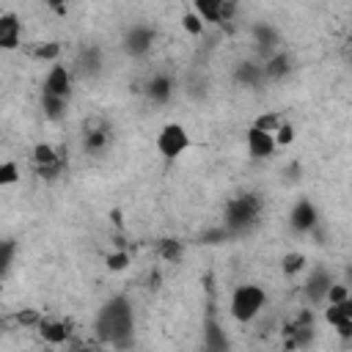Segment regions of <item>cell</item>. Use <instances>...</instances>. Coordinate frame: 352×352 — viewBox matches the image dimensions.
Here are the masks:
<instances>
[{
  "label": "cell",
  "instance_id": "6da1fadb",
  "mask_svg": "<svg viewBox=\"0 0 352 352\" xmlns=\"http://www.w3.org/2000/svg\"><path fill=\"white\" fill-rule=\"evenodd\" d=\"M132 327H135V316L129 300L110 297L96 316V336L116 349H126L132 346Z\"/></svg>",
  "mask_w": 352,
  "mask_h": 352
},
{
  "label": "cell",
  "instance_id": "7a4b0ae2",
  "mask_svg": "<svg viewBox=\"0 0 352 352\" xmlns=\"http://www.w3.org/2000/svg\"><path fill=\"white\" fill-rule=\"evenodd\" d=\"M258 212H261V201L258 195L253 192H242L236 198H231L226 204V214H223V228L231 234V236H239L245 231H250L258 220Z\"/></svg>",
  "mask_w": 352,
  "mask_h": 352
},
{
  "label": "cell",
  "instance_id": "3957f363",
  "mask_svg": "<svg viewBox=\"0 0 352 352\" xmlns=\"http://www.w3.org/2000/svg\"><path fill=\"white\" fill-rule=\"evenodd\" d=\"M264 305H267V294L256 283H242L231 294V316L236 322H253Z\"/></svg>",
  "mask_w": 352,
  "mask_h": 352
},
{
  "label": "cell",
  "instance_id": "277c9868",
  "mask_svg": "<svg viewBox=\"0 0 352 352\" xmlns=\"http://www.w3.org/2000/svg\"><path fill=\"white\" fill-rule=\"evenodd\" d=\"M314 341V314L311 308L297 311L283 324V346L286 349H305Z\"/></svg>",
  "mask_w": 352,
  "mask_h": 352
},
{
  "label": "cell",
  "instance_id": "5b68a950",
  "mask_svg": "<svg viewBox=\"0 0 352 352\" xmlns=\"http://www.w3.org/2000/svg\"><path fill=\"white\" fill-rule=\"evenodd\" d=\"M157 148L162 157L168 160H176L179 154H184L190 148V135L182 124H165L157 135Z\"/></svg>",
  "mask_w": 352,
  "mask_h": 352
},
{
  "label": "cell",
  "instance_id": "8992f818",
  "mask_svg": "<svg viewBox=\"0 0 352 352\" xmlns=\"http://www.w3.org/2000/svg\"><path fill=\"white\" fill-rule=\"evenodd\" d=\"M33 162H36L38 176H44V179H55L63 170V165H66L63 154L55 146H50V143H38L33 148Z\"/></svg>",
  "mask_w": 352,
  "mask_h": 352
},
{
  "label": "cell",
  "instance_id": "52a82bcc",
  "mask_svg": "<svg viewBox=\"0 0 352 352\" xmlns=\"http://www.w3.org/2000/svg\"><path fill=\"white\" fill-rule=\"evenodd\" d=\"M316 223H319V212H316V206L311 204V201H297L294 206H292V212H289V226H292V231H297V234H308V231H314L316 228Z\"/></svg>",
  "mask_w": 352,
  "mask_h": 352
},
{
  "label": "cell",
  "instance_id": "ba28073f",
  "mask_svg": "<svg viewBox=\"0 0 352 352\" xmlns=\"http://www.w3.org/2000/svg\"><path fill=\"white\" fill-rule=\"evenodd\" d=\"M330 286H333V275L324 267H314L308 272V280H305V289L302 292H305V297H308L311 305H319V302H324Z\"/></svg>",
  "mask_w": 352,
  "mask_h": 352
},
{
  "label": "cell",
  "instance_id": "9c48e42d",
  "mask_svg": "<svg viewBox=\"0 0 352 352\" xmlns=\"http://www.w3.org/2000/svg\"><path fill=\"white\" fill-rule=\"evenodd\" d=\"M110 143V126L104 124V118H91L85 121V138H82V146L85 151L91 154H102Z\"/></svg>",
  "mask_w": 352,
  "mask_h": 352
},
{
  "label": "cell",
  "instance_id": "30bf717a",
  "mask_svg": "<svg viewBox=\"0 0 352 352\" xmlns=\"http://www.w3.org/2000/svg\"><path fill=\"white\" fill-rule=\"evenodd\" d=\"M324 319L338 330L341 338H349V336H352V300L333 302V305L324 311Z\"/></svg>",
  "mask_w": 352,
  "mask_h": 352
},
{
  "label": "cell",
  "instance_id": "8fae6325",
  "mask_svg": "<svg viewBox=\"0 0 352 352\" xmlns=\"http://www.w3.org/2000/svg\"><path fill=\"white\" fill-rule=\"evenodd\" d=\"M204 349L206 352H231L228 333L214 316H209L206 324H204Z\"/></svg>",
  "mask_w": 352,
  "mask_h": 352
},
{
  "label": "cell",
  "instance_id": "7c38bea8",
  "mask_svg": "<svg viewBox=\"0 0 352 352\" xmlns=\"http://www.w3.org/2000/svg\"><path fill=\"white\" fill-rule=\"evenodd\" d=\"M44 94H52L58 99H69L72 94V74L66 66H52L44 80Z\"/></svg>",
  "mask_w": 352,
  "mask_h": 352
},
{
  "label": "cell",
  "instance_id": "4fadbf2b",
  "mask_svg": "<svg viewBox=\"0 0 352 352\" xmlns=\"http://www.w3.org/2000/svg\"><path fill=\"white\" fill-rule=\"evenodd\" d=\"M245 140H248V151H250V157H256V160H267V157L275 154V140H272L270 132H261V129L250 126L248 135H245Z\"/></svg>",
  "mask_w": 352,
  "mask_h": 352
},
{
  "label": "cell",
  "instance_id": "5bb4252c",
  "mask_svg": "<svg viewBox=\"0 0 352 352\" xmlns=\"http://www.w3.org/2000/svg\"><path fill=\"white\" fill-rule=\"evenodd\" d=\"M22 36V22L16 14L6 11L0 14V50H16Z\"/></svg>",
  "mask_w": 352,
  "mask_h": 352
},
{
  "label": "cell",
  "instance_id": "9a60e30c",
  "mask_svg": "<svg viewBox=\"0 0 352 352\" xmlns=\"http://www.w3.org/2000/svg\"><path fill=\"white\" fill-rule=\"evenodd\" d=\"M124 44H126V52H129V55H143V52H148L151 44H154V30H151L148 25H135V28L126 33Z\"/></svg>",
  "mask_w": 352,
  "mask_h": 352
},
{
  "label": "cell",
  "instance_id": "2e32d148",
  "mask_svg": "<svg viewBox=\"0 0 352 352\" xmlns=\"http://www.w3.org/2000/svg\"><path fill=\"white\" fill-rule=\"evenodd\" d=\"M38 336L47 344H63L72 336V324L69 322H60V319H41L38 322Z\"/></svg>",
  "mask_w": 352,
  "mask_h": 352
},
{
  "label": "cell",
  "instance_id": "e0dca14e",
  "mask_svg": "<svg viewBox=\"0 0 352 352\" xmlns=\"http://www.w3.org/2000/svg\"><path fill=\"white\" fill-rule=\"evenodd\" d=\"M170 94H173V82H170L168 74H154V77L148 80V85H146V96H148L154 104H165V102L170 99Z\"/></svg>",
  "mask_w": 352,
  "mask_h": 352
},
{
  "label": "cell",
  "instance_id": "ac0fdd59",
  "mask_svg": "<svg viewBox=\"0 0 352 352\" xmlns=\"http://www.w3.org/2000/svg\"><path fill=\"white\" fill-rule=\"evenodd\" d=\"M289 69H292V58H289L286 52H278V55H272V58L264 63L261 77H264V80H280V77H286Z\"/></svg>",
  "mask_w": 352,
  "mask_h": 352
},
{
  "label": "cell",
  "instance_id": "d6986e66",
  "mask_svg": "<svg viewBox=\"0 0 352 352\" xmlns=\"http://www.w3.org/2000/svg\"><path fill=\"white\" fill-rule=\"evenodd\" d=\"M192 14H198L201 22H220V0H195Z\"/></svg>",
  "mask_w": 352,
  "mask_h": 352
},
{
  "label": "cell",
  "instance_id": "ffe728a7",
  "mask_svg": "<svg viewBox=\"0 0 352 352\" xmlns=\"http://www.w3.org/2000/svg\"><path fill=\"white\" fill-rule=\"evenodd\" d=\"M66 104H69V99H58V96H52V94H41V107H44V116H47V118H52V121L63 118Z\"/></svg>",
  "mask_w": 352,
  "mask_h": 352
},
{
  "label": "cell",
  "instance_id": "44dd1931",
  "mask_svg": "<svg viewBox=\"0 0 352 352\" xmlns=\"http://www.w3.org/2000/svg\"><path fill=\"white\" fill-rule=\"evenodd\" d=\"M157 253H160V258H165V261H179L182 253H184V245H182L179 239H160V242H157Z\"/></svg>",
  "mask_w": 352,
  "mask_h": 352
},
{
  "label": "cell",
  "instance_id": "7402d4cb",
  "mask_svg": "<svg viewBox=\"0 0 352 352\" xmlns=\"http://www.w3.org/2000/svg\"><path fill=\"white\" fill-rule=\"evenodd\" d=\"M30 55L36 60H55L60 55V44L58 41H38V44L30 47Z\"/></svg>",
  "mask_w": 352,
  "mask_h": 352
},
{
  "label": "cell",
  "instance_id": "603a6c76",
  "mask_svg": "<svg viewBox=\"0 0 352 352\" xmlns=\"http://www.w3.org/2000/svg\"><path fill=\"white\" fill-rule=\"evenodd\" d=\"M38 322H41V314H38V311H33V308H25V311L14 314L8 322H0V324H14V327H38Z\"/></svg>",
  "mask_w": 352,
  "mask_h": 352
},
{
  "label": "cell",
  "instance_id": "cb8c5ba5",
  "mask_svg": "<svg viewBox=\"0 0 352 352\" xmlns=\"http://www.w3.org/2000/svg\"><path fill=\"white\" fill-rule=\"evenodd\" d=\"M14 256H16V242L14 239H0V278L8 275V270L14 264Z\"/></svg>",
  "mask_w": 352,
  "mask_h": 352
},
{
  "label": "cell",
  "instance_id": "d4e9b609",
  "mask_svg": "<svg viewBox=\"0 0 352 352\" xmlns=\"http://www.w3.org/2000/svg\"><path fill=\"white\" fill-rule=\"evenodd\" d=\"M305 264H308V258H305L302 253H286L283 261H280V267H283L286 275H297V272H302Z\"/></svg>",
  "mask_w": 352,
  "mask_h": 352
},
{
  "label": "cell",
  "instance_id": "484cf974",
  "mask_svg": "<svg viewBox=\"0 0 352 352\" xmlns=\"http://www.w3.org/2000/svg\"><path fill=\"white\" fill-rule=\"evenodd\" d=\"M16 182H19V168H16V162L3 160V162H0V187L16 184Z\"/></svg>",
  "mask_w": 352,
  "mask_h": 352
},
{
  "label": "cell",
  "instance_id": "4316f807",
  "mask_svg": "<svg viewBox=\"0 0 352 352\" xmlns=\"http://www.w3.org/2000/svg\"><path fill=\"white\" fill-rule=\"evenodd\" d=\"M280 124H283L280 113H264V116H258V118H256V124H253V126H256V129H261V132H270V135H272Z\"/></svg>",
  "mask_w": 352,
  "mask_h": 352
},
{
  "label": "cell",
  "instance_id": "83f0119b",
  "mask_svg": "<svg viewBox=\"0 0 352 352\" xmlns=\"http://www.w3.org/2000/svg\"><path fill=\"white\" fill-rule=\"evenodd\" d=\"M236 80H239V82H248V85H256V82L261 80V69L253 66V63H242V66L236 69Z\"/></svg>",
  "mask_w": 352,
  "mask_h": 352
},
{
  "label": "cell",
  "instance_id": "f1b7e54d",
  "mask_svg": "<svg viewBox=\"0 0 352 352\" xmlns=\"http://www.w3.org/2000/svg\"><path fill=\"white\" fill-rule=\"evenodd\" d=\"M272 140H275V148H278V146H289V143L294 140V126L283 121V124L272 132Z\"/></svg>",
  "mask_w": 352,
  "mask_h": 352
},
{
  "label": "cell",
  "instance_id": "f546056e",
  "mask_svg": "<svg viewBox=\"0 0 352 352\" xmlns=\"http://www.w3.org/2000/svg\"><path fill=\"white\" fill-rule=\"evenodd\" d=\"M231 234L223 228V226H214V228H209V231H204L201 234V242L204 245H220V242H226Z\"/></svg>",
  "mask_w": 352,
  "mask_h": 352
},
{
  "label": "cell",
  "instance_id": "4dcf8cb0",
  "mask_svg": "<svg viewBox=\"0 0 352 352\" xmlns=\"http://www.w3.org/2000/svg\"><path fill=\"white\" fill-rule=\"evenodd\" d=\"M182 28H184L190 36H201V33H204V22H201L198 14H192V11H187V14L182 16Z\"/></svg>",
  "mask_w": 352,
  "mask_h": 352
},
{
  "label": "cell",
  "instance_id": "1f68e13d",
  "mask_svg": "<svg viewBox=\"0 0 352 352\" xmlns=\"http://www.w3.org/2000/svg\"><path fill=\"white\" fill-rule=\"evenodd\" d=\"M126 264H129V253H126V250H113V253L107 256V267H110L113 272L126 270Z\"/></svg>",
  "mask_w": 352,
  "mask_h": 352
},
{
  "label": "cell",
  "instance_id": "d6a6232c",
  "mask_svg": "<svg viewBox=\"0 0 352 352\" xmlns=\"http://www.w3.org/2000/svg\"><path fill=\"white\" fill-rule=\"evenodd\" d=\"M256 38H258V44H261L264 50H270V47L278 41V36H275V30H272L270 25H258V28H256Z\"/></svg>",
  "mask_w": 352,
  "mask_h": 352
},
{
  "label": "cell",
  "instance_id": "836d02e7",
  "mask_svg": "<svg viewBox=\"0 0 352 352\" xmlns=\"http://www.w3.org/2000/svg\"><path fill=\"white\" fill-rule=\"evenodd\" d=\"M324 300H327L330 305H333V302H344V300H349V292H346V286H344V283H333Z\"/></svg>",
  "mask_w": 352,
  "mask_h": 352
},
{
  "label": "cell",
  "instance_id": "e575fe53",
  "mask_svg": "<svg viewBox=\"0 0 352 352\" xmlns=\"http://www.w3.org/2000/svg\"><path fill=\"white\" fill-rule=\"evenodd\" d=\"M74 352H104L102 346H96V344H82V346H77Z\"/></svg>",
  "mask_w": 352,
  "mask_h": 352
}]
</instances>
